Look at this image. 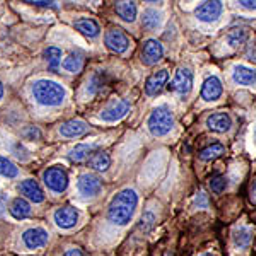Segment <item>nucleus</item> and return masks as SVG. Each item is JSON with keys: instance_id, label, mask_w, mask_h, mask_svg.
<instances>
[{"instance_id": "4468645a", "label": "nucleus", "mask_w": 256, "mask_h": 256, "mask_svg": "<svg viewBox=\"0 0 256 256\" xmlns=\"http://www.w3.org/2000/svg\"><path fill=\"white\" fill-rule=\"evenodd\" d=\"M53 218L62 229H74L79 222V212L74 207H62L55 212Z\"/></svg>"}, {"instance_id": "7ed1b4c3", "label": "nucleus", "mask_w": 256, "mask_h": 256, "mask_svg": "<svg viewBox=\"0 0 256 256\" xmlns=\"http://www.w3.org/2000/svg\"><path fill=\"white\" fill-rule=\"evenodd\" d=\"M147 126L154 137H164L174 126V114L168 106H158L148 116Z\"/></svg>"}, {"instance_id": "0eeeda50", "label": "nucleus", "mask_w": 256, "mask_h": 256, "mask_svg": "<svg viewBox=\"0 0 256 256\" xmlns=\"http://www.w3.org/2000/svg\"><path fill=\"white\" fill-rule=\"evenodd\" d=\"M130 108H132L130 101H126V99H120V101L111 102L106 110H102L101 120L102 122H108V123L120 122L122 118L126 116V113L130 111Z\"/></svg>"}, {"instance_id": "c9c22d12", "label": "nucleus", "mask_w": 256, "mask_h": 256, "mask_svg": "<svg viewBox=\"0 0 256 256\" xmlns=\"http://www.w3.org/2000/svg\"><path fill=\"white\" fill-rule=\"evenodd\" d=\"M24 135L26 137H30V138H41V132L38 130V128H34V126H31V128H28L26 132H24Z\"/></svg>"}, {"instance_id": "a878e982", "label": "nucleus", "mask_w": 256, "mask_h": 256, "mask_svg": "<svg viewBox=\"0 0 256 256\" xmlns=\"http://www.w3.org/2000/svg\"><path fill=\"white\" fill-rule=\"evenodd\" d=\"M82 67H84V56L80 53H70L67 58L64 60V68L67 72H72V74H79Z\"/></svg>"}, {"instance_id": "f257e3e1", "label": "nucleus", "mask_w": 256, "mask_h": 256, "mask_svg": "<svg viewBox=\"0 0 256 256\" xmlns=\"http://www.w3.org/2000/svg\"><path fill=\"white\" fill-rule=\"evenodd\" d=\"M138 205V195L135 190H122L113 196L108 207V218L116 226H126L132 222L135 216V210Z\"/></svg>"}, {"instance_id": "dca6fc26", "label": "nucleus", "mask_w": 256, "mask_h": 256, "mask_svg": "<svg viewBox=\"0 0 256 256\" xmlns=\"http://www.w3.org/2000/svg\"><path fill=\"white\" fill-rule=\"evenodd\" d=\"M232 80L238 86L253 88V86H256V70L246 67V65H236L232 70Z\"/></svg>"}, {"instance_id": "423d86ee", "label": "nucleus", "mask_w": 256, "mask_h": 256, "mask_svg": "<svg viewBox=\"0 0 256 256\" xmlns=\"http://www.w3.org/2000/svg\"><path fill=\"white\" fill-rule=\"evenodd\" d=\"M224 94V86L217 76H208L202 86V99L207 102H216Z\"/></svg>"}, {"instance_id": "7c9ffc66", "label": "nucleus", "mask_w": 256, "mask_h": 256, "mask_svg": "<svg viewBox=\"0 0 256 256\" xmlns=\"http://www.w3.org/2000/svg\"><path fill=\"white\" fill-rule=\"evenodd\" d=\"M156 227V216L152 212H146L140 218V224H138V229L142 230L144 234L150 232L152 229Z\"/></svg>"}, {"instance_id": "c85d7f7f", "label": "nucleus", "mask_w": 256, "mask_h": 256, "mask_svg": "<svg viewBox=\"0 0 256 256\" xmlns=\"http://www.w3.org/2000/svg\"><path fill=\"white\" fill-rule=\"evenodd\" d=\"M90 152H92V147L90 146H77L76 148L70 150L68 159L72 160V162H84L90 156Z\"/></svg>"}, {"instance_id": "f8f14e48", "label": "nucleus", "mask_w": 256, "mask_h": 256, "mask_svg": "<svg viewBox=\"0 0 256 256\" xmlns=\"http://www.w3.org/2000/svg\"><path fill=\"white\" fill-rule=\"evenodd\" d=\"M207 128L214 134H227L232 128V118L226 111H217L207 118Z\"/></svg>"}, {"instance_id": "2f4dec72", "label": "nucleus", "mask_w": 256, "mask_h": 256, "mask_svg": "<svg viewBox=\"0 0 256 256\" xmlns=\"http://www.w3.org/2000/svg\"><path fill=\"white\" fill-rule=\"evenodd\" d=\"M210 188H212L214 193H217V195H220V193L226 192L227 188V178L224 174H216L212 176V180H210Z\"/></svg>"}, {"instance_id": "e433bc0d", "label": "nucleus", "mask_w": 256, "mask_h": 256, "mask_svg": "<svg viewBox=\"0 0 256 256\" xmlns=\"http://www.w3.org/2000/svg\"><path fill=\"white\" fill-rule=\"evenodd\" d=\"M250 202L253 205H256V180L251 183V186H250Z\"/></svg>"}, {"instance_id": "cd10ccee", "label": "nucleus", "mask_w": 256, "mask_h": 256, "mask_svg": "<svg viewBox=\"0 0 256 256\" xmlns=\"http://www.w3.org/2000/svg\"><path fill=\"white\" fill-rule=\"evenodd\" d=\"M44 58L48 62V67L52 70H56L62 64V50L56 46H50L44 50Z\"/></svg>"}, {"instance_id": "f03ea898", "label": "nucleus", "mask_w": 256, "mask_h": 256, "mask_svg": "<svg viewBox=\"0 0 256 256\" xmlns=\"http://www.w3.org/2000/svg\"><path fill=\"white\" fill-rule=\"evenodd\" d=\"M32 94L34 99L43 106H62L65 101V89L58 82L53 80H38L32 86Z\"/></svg>"}, {"instance_id": "aec40b11", "label": "nucleus", "mask_w": 256, "mask_h": 256, "mask_svg": "<svg viewBox=\"0 0 256 256\" xmlns=\"http://www.w3.org/2000/svg\"><path fill=\"white\" fill-rule=\"evenodd\" d=\"M76 30L82 32L84 36H88V38H98L99 32H101L99 24L94 19H89V18L76 20Z\"/></svg>"}, {"instance_id": "6e6552de", "label": "nucleus", "mask_w": 256, "mask_h": 256, "mask_svg": "<svg viewBox=\"0 0 256 256\" xmlns=\"http://www.w3.org/2000/svg\"><path fill=\"white\" fill-rule=\"evenodd\" d=\"M222 10H224L222 2H217V0L216 2H204L202 6L196 7L195 16L202 22H216L222 16Z\"/></svg>"}, {"instance_id": "a211bd4d", "label": "nucleus", "mask_w": 256, "mask_h": 256, "mask_svg": "<svg viewBox=\"0 0 256 256\" xmlns=\"http://www.w3.org/2000/svg\"><path fill=\"white\" fill-rule=\"evenodd\" d=\"M89 126L86 125L82 120H70V122L64 123L60 126V134L67 138H77V137H82L84 134H88Z\"/></svg>"}, {"instance_id": "473e14b6", "label": "nucleus", "mask_w": 256, "mask_h": 256, "mask_svg": "<svg viewBox=\"0 0 256 256\" xmlns=\"http://www.w3.org/2000/svg\"><path fill=\"white\" fill-rule=\"evenodd\" d=\"M26 4H31V6L36 7H50V9H56V2H52V0H28Z\"/></svg>"}, {"instance_id": "20e7f679", "label": "nucleus", "mask_w": 256, "mask_h": 256, "mask_svg": "<svg viewBox=\"0 0 256 256\" xmlns=\"http://www.w3.org/2000/svg\"><path fill=\"white\" fill-rule=\"evenodd\" d=\"M43 180H44V184H46L53 193H64L68 186L67 171L58 166L46 169L43 174Z\"/></svg>"}, {"instance_id": "f3484780", "label": "nucleus", "mask_w": 256, "mask_h": 256, "mask_svg": "<svg viewBox=\"0 0 256 256\" xmlns=\"http://www.w3.org/2000/svg\"><path fill=\"white\" fill-rule=\"evenodd\" d=\"M20 193H22L26 198H30L31 202H34V204H43L44 202V193L43 190L38 183H36L34 180H26L20 183Z\"/></svg>"}, {"instance_id": "ea45409f", "label": "nucleus", "mask_w": 256, "mask_h": 256, "mask_svg": "<svg viewBox=\"0 0 256 256\" xmlns=\"http://www.w3.org/2000/svg\"><path fill=\"white\" fill-rule=\"evenodd\" d=\"M4 98V86H2V82H0V99Z\"/></svg>"}, {"instance_id": "9d476101", "label": "nucleus", "mask_w": 256, "mask_h": 256, "mask_svg": "<svg viewBox=\"0 0 256 256\" xmlns=\"http://www.w3.org/2000/svg\"><path fill=\"white\" fill-rule=\"evenodd\" d=\"M104 43L108 50H111L113 53H118V55H122V53H125L128 46H130V40H128V36L123 32L122 30H111L106 32V38H104Z\"/></svg>"}, {"instance_id": "1a4fd4ad", "label": "nucleus", "mask_w": 256, "mask_h": 256, "mask_svg": "<svg viewBox=\"0 0 256 256\" xmlns=\"http://www.w3.org/2000/svg\"><path fill=\"white\" fill-rule=\"evenodd\" d=\"M164 56V48L158 40H147L142 46V62L147 67H152L158 62L162 60Z\"/></svg>"}, {"instance_id": "4be33fe9", "label": "nucleus", "mask_w": 256, "mask_h": 256, "mask_svg": "<svg viewBox=\"0 0 256 256\" xmlns=\"http://www.w3.org/2000/svg\"><path fill=\"white\" fill-rule=\"evenodd\" d=\"M10 216L18 220H22V218H28L31 216V205L28 204L24 198H14L10 204Z\"/></svg>"}, {"instance_id": "5701e85b", "label": "nucleus", "mask_w": 256, "mask_h": 256, "mask_svg": "<svg viewBox=\"0 0 256 256\" xmlns=\"http://www.w3.org/2000/svg\"><path fill=\"white\" fill-rule=\"evenodd\" d=\"M142 26L147 31H156L162 26V14L154 9H147L142 14Z\"/></svg>"}, {"instance_id": "72a5a7b5", "label": "nucleus", "mask_w": 256, "mask_h": 256, "mask_svg": "<svg viewBox=\"0 0 256 256\" xmlns=\"http://www.w3.org/2000/svg\"><path fill=\"white\" fill-rule=\"evenodd\" d=\"M195 205L198 208H208V198H207V195H205L204 192L198 193V196L195 200Z\"/></svg>"}, {"instance_id": "c756f323", "label": "nucleus", "mask_w": 256, "mask_h": 256, "mask_svg": "<svg viewBox=\"0 0 256 256\" xmlns=\"http://www.w3.org/2000/svg\"><path fill=\"white\" fill-rule=\"evenodd\" d=\"M0 174L6 178H16L19 174V171L12 160H9L7 158H0Z\"/></svg>"}, {"instance_id": "393cba45", "label": "nucleus", "mask_w": 256, "mask_h": 256, "mask_svg": "<svg viewBox=\"0 0 256 256\" xmlns=\"http://www.w3.org/2000/svg\"><path fill=\"white\" fill-rule=\"evenodd\" d=\"M89 164H90V168H92L94 171L104 172V171H108V168L111 164V159H110V156L106 154V152H96V154H92Z\"/></svg>"}, {"instance_id": "58836bf2", "label": "nucleus", "mask_w": 256, "mask_h": 256, "mask_svg": "<svg viewBox=\"0 0 256 256\" xmlns=\"http://www.w3.org/2000/svg\"><path fill=\"white\" fill-rule=\"evenodd\" d=\"M7 208V196L6 195H0V216H4Z\"/></svg>"}, {"instance_id": "2eb2a0df", "label": "nucleus", "mask_w": 256, "mask_h": 256, "mask_svg": "<svg viewBox=\"0 0 256 256\" xmlns=\"http://www.w3.org/2000/svg\"><path fill=\"white\" fill-rule=\"evenodd\" d=\"M22 241L26 248L30 250H38V248L46 246L48 242V232L41 227H34V229H28L22 234Z\"/></svg>"}, {"instance_id": "6ab92c4d", "label": "nucleus", "mask_w": 256, "mask_h": 256, "mask_svg": "<svg viewBox=\"0 0 256 256\" xmlns=\"http://www.w3.org/2000/svg\"><path fill=\"white\" fill-rule=\"evenodd\" d=\"M253 239H254V230L250 229V227H239L232 234L234 246L238 250H248V248L253 244Z\"/></svg>"}, {"instance_id": "bb28decb", "label": "nucleus", "mask_w": 256, "mask_h": 256, "mask_svg": "<svg viewBox=\"0 0 256 256\" xmlns=\"http://www.w3.org/2000/svg\"><path fill=\"white\" fill-rule=\"evenodd\" d=\"M248 38H250V34H248L246 30H242V28H236V30H232L229 34H227V43H229L232 48H239L246 43Z\"/></svg>"}, {"instance_id": "412c9836", "label": "nucleus", "mask_w": 256, "mask_h": 256, "mask_svg": "<svg viewBox=\"0 0 256 256\" xmlns=\"http://www.w3.org/2000/svg\"><path fill=\"white\" fill-rule=\"evenodd\" d=\"M114 9H116V14L122 18L125 22H134L137 19V4L135 2H116L114 4Z\"/></svg>"}, {"instance_id": "a19ab883", "label": "nucleus", "mask_w": 256, "mask_h": 256, "mask_svg": "<svg viewBox=\"0 0 256 256\" xmlns=\"http://www.w3.org/2000/svg\"><path fill=\"white\" fill-rule=\"evenodd\" d=\"M202 256H214V254H210V253H205V254H202Z\"/></svg>"}, {"instance_id": "39448f33", "label": "nucleus", "mask_w": 256, "mask_h": 256, "mask_svg": "<svg viewBox=\"0 0 256 256\" xmlns=\"http://www.w3.org/2000/svg\"><path fill=\"white\" fill-rule=\"evenodd\" d=\"M169 88L174 90L176 94H180V96H188L193 89V72L186 67L178 68Z\"/></svg>"}, {"instance_id": "9b49d317", "label": "nucleus", "mask_w": 256, "mask_h": 256, "mask_svg": "<svg viewBox=\"0 0 256 256\" xmlns=\"http://www.w3.org/2000/svg\"><path fill=\"white\" fill-rule=\"evenodd\" d=\"M168 80H169V72L166 68L159 70V72H154L146 82V94L150 98L159 96V94L162 92V89L168 86Z\"/></svg>"}, {"instance_id": "f704fd0d", "label": "nucleus", "mask_w": 256, "mask_h": 256, "mask_svg": "<svg viewBox=\"0 0 256 256\" xmlns=\"http://www.w3.org/2000/svg\"><path fill=\"white\" fill-rule=\"evenodd\" d=\"M239 6H241L242 9H246V10L256 12V0H241V2H239Z\"/></svg>"}, {"instance_id": "ddd939ff", "label": "nucleus", "mask_w": 256, "mask_h": 256, "mask_svg": "<svg viewBox=\"0 0 256 256\" xmlns=\"http://www.w3.org/2000/svg\"><path fill=\"white\" fill-rule=\"evenodd\" d=\"M79 192L82 193L84 196H96L101 193L102 190V181L99 180L96 174H82L79 178Z\"/></svg>"}, {"instance_id": "4c0bfd02", "label": "nucleus", "mask_w": 256, "mask_h": 256, "mask_svg": "<svg viewBox=\"0 0 256 256\" xmlns=\"http://www.w3.org/2000/svg\"><path fill=\"white\" fill-rule=\"evenodd\" d=\"M64 256H86V253L82 250H79V248H72V250H68Z\"/></svg>"}, {"instance_id": "b1692460", "label": "nucleus", "mask_w": 256, "mask_h": 256, "mask_svg": "<svg viewBox=\"0 0 256 256\" xmlns=\"http://www.w3.org/2000/svg\"><path fill=\"white\" fill-rule=\"evenodd\" d=\"M224 154H226V147L222 144H212V146L205 147L198 158H200L202 162H212V160L222 158Z\"/></svg>"}]
</instances>
